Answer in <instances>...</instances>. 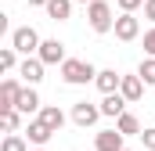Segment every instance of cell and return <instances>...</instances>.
I'll list each match as a JSON object with an SVG mask.
<instances>
[{
  "instance_id": "1",
  "label": "cell",
  "mask_w": 155,
  "mask_h": 151,
  "mask_svg": "<svg viewBox=\"0 0 155 151\" xmlns=\"http://www.w3.org/2000/svg\"><path fill=\"white\" fill-rule=\"evenodd\" d=\"M61 79H65L69 86H83V83L97 79V69H94L90 61H79V58H65V61H61Z\"/></svg>"
},
{
  "instance_id": "17",
  "label": "cell",
  "mask_w": 155,
  "mask_h": 151,
  "mask_svg": "<svg viewBox=\"0 0 155 151\" xmlns=\"http://www.w3.org/2000/svg\"><path fill=\"white\" fill-rule=\"evenodd\" d=\"M116 126L126 133V137H130V133H137V137H141V122H137V115H130V112H123V115H119V119H116Z\"/></svg>"
},
{
  "instance_id": "12",
  "label": "cell",
  "mask_w": 155,
  "mask_h": 151,
  "mask_svg": "<svg viewBox=\"0 0 155 151\" xmlns=\"http://www.w3.org/2000/svg\"><path fill=\"white\" fill-rule=\"evenodd\" d=\"M15 108H18V112H25V115L40 112V97H36V90H33V83H29V86H22V94H18V101H15Z\"/></svg>"
},
{
  "instance_id": "21",
  "label": "cell",
  "mask_w": 155,
  "mask_h": 151,
  "mask_svg": "<svg viewBox=\"0 0 155 151\" xmlns=\"http://www.w3.org/2000/svg\"><path fill=\"white\" fill-rule=\"evenodd\" d=\"M0 69H4V72L15 69V47H4V50H0Z\"/></svg>"
},
{
  "instance_id": "23",
  "label": "cell",
  "mask_w": 155,
  "mask_h": 151,
  "mask_svg": "<svg viewBox=\"0 0 155 151\" xmlns=\"http://www.w3.org/2000/svg\"><path fill=\"white\" fill-rule=\"evenodd\" d=\"M144 54H155V29L144 33Z\"/></svg>"
},
{
  "instance_id": "15",
  "label": "cell",
  "mask_w": 155,
  "mask_h": 151,
  "mask_svg": "<svg viewBox=\"0 0 155 151\" xmlns=\"http://www.w3.org/2000/svg\"><path fill=\"white\" fill-rule=\"evenodd\" d=\"M40 119H43V122H47V126H51L54 133H58V130L65 126V112H61V108H54V104H47V108H40Z\"/></svg>"
},
{
  "instance_id": "29",
  "label": "cell",
  "mask_w": 155,
  "mask_h": 151,
  "mask_svg": "<svg viewBox=\"0 0 155 151\" xmlns=\"http://www.w3.org/2000/svg\"><path fill=\"white\" fill-rule=\"evenodd\" d=\"M36 151H43V148H36Z\"/></svg>"
},
{
  "instance_id": "3",
  "label": "cell",
  "mask_w": 155,
  "mask_h": 151,
  "mask_svg": "<svg viewBox=\"0 0 155 151\" xmlns=\"http://www.w3.org/2000/svg\"><path fill=\"white\" fill-rule=\"evenodd\" d=\"M40 43H43V40L36 36V29H33V25H22V29H15V33H11V47H15L18 54H25V58H29L33 50H40Z\"/></svg>"
},
{
  "instance_id": "13",
  "label": "cell",
  "mask_w": 155,
  "mask_h": 151,
  "mask_svg": "<svg viewBox=\"0 0 155 151\" xmlns=\"http://www.w3.org/2000/svg\"><path fill=\"white\" fill-rule=\"evenodd\" d=\"M94 83H97V90H101V94H116V90H119V83H123V76H119L116 69H101Z\"/></svg>"
},
{
  "instance_id": "25",
  "label": "cell",
  "mask_w": 155,
  "mask_h": 151,
  "mask_svg": "<svg viewBox=\"0 0 155 151\" xmlns=\"http://www.w3.org/2000/svg\"><path fill=\"white\" fill-rule=\"evenodd\" d=\"M144 18L155 22V0H144Z\"/></svg>"
},
{
  "instance_id": "14",
  "label": "cell",
  "mask_w": 155,
  "mask_h": 151,
  "mask_svg": "<svg viewBox=\"0 0 155 151\" xmlns=\"http://www.w3.org/2000/svg\"><path fill=\"white\" fill-rule=\"evenodd\" d=\"M18 94H22V86H18V79H4L0 83V108H15V101H18Z\"/></svg>"
},
{
  "instance_id": "16",
  "label": "cell",
  "mask_w": 155,
  "mask_h": 151,
  "mask_svg": "<svg viewBox=\"0 0 155 151\" xmlns=\"http://www.w3.org/2000/svg\"><path fill=\"white\" fill-rule=\"evenodd\" d=\"M72 4H76V0H51V4H47V14H51L54 22H65V18L72 14Z\"/></svg>"
},
{
  "instance_id": "26",
  "label": "cell",
  "mask_w": 155,
  "mask_h": 151,
  "mask_svg": "<svg viewBox=\"0 0 155 151\" xmlns=\"http://www.w3.org/2000/svg\"><path fill=\"white\" fill-rule=\"evenodd\" d=\"M25 4H33V7H47L51 0H25Z\"/></svg>"
},
{
  "instance_id": "9",
  "label": "cell",
  "mask_w": 155,
  "mask_h": 151,
  "mask_svg": "<svg viewBox=\"0 0 155 151\" xmlns=\"http://www.w3.org/2000/svg\"><path fill=\"white\" fill-rule=\"evenodd\" d=\"M126 104H130V101H126V97H123V94H105V101H101V115H108V119H119V115L126 112Z\"/></svg>"
},
{
  "instance_id": "7",
  "label": "cell",
  "mask_w": 155,
  "mask_h": 151,
  "mask_svg": "<svg viewBox=\"0 0 155 151\" xmlns=\"http://www.w3.org/2000/svg\"><path fill=\"white\" fill-rule=\"evenodd\" d=\"M123 137H126V133H123V130H101V133H97V140H94V148L97 151H123Z\"/></svg>"
},
{
  "instance_id": "22",
  "label": "cell",
  "mask_w": 155,
  "mask_h": 151,
  "mask_svg": "<svg viewBox=\"0 0 155 151\" xmlns=\"http://www.w3.org/2000/svg\"><path fill=\"white\" fill-rule=\"evenodd\" d=\"M141 140H144V148H148V151H155V126H148V130L141 133Z\"/></svg>"
},
{
  "instance_id": "10",
  "label": "cell",
  "mask_w": 155,
  "mask_h": 151,
  "mask_svg": "<svg viewBox=\"0 0 155 151\" xmlns=\"http://www.w3.org/2000/svg\"><path fill=\"white\" fill-rule=\"evenodd\" d=\"M25 133H29V144H36V148H43V144H47V140L54 137V130H51V126H47L43 119H33Z\"/></svg>"
},
{
  "instance_id": "19",
  "label": "cell",
  "mask_w": 155,
  "mask_h": 151,
  "mask_svg": "<svg viewBox=\"0 0 155 151\" xmlns=\"http://www.w3.org/2000/svg\"><path fill=\"white\" fill-rule=\"evenodd\" d=\"M0 122H4L7 133H15L18 130V108H0Z\"/></svg>"
},
{
  "instance_id": "8",
  "label": "cell",
  "mask_w": 155,
  "mask_h": 151,
  "mask_svg": "<svg viewBox=\"0 0 155 151\" xmlns=\"http://www.w3.org/2000/svg\"><path fill=\"white\" fill-rule=\"evenodd\" d=\"M144 79L141 76H123V83H119V94L126 97V101H141V94H144Z\"/></svg>"
},
{
  "instance_id": "24",
  "label": "cell",
  "mask_w": 155,
  "mask_h": 151,
  "mask_svg": "<svg viewBox=\"0 0 155 151\" xmlns=\"http://www.w3.org/2000/svg\"><path fill=\"white\" fill-rule=\"evenodd\" d=\"M141 4H144V0H119V7H123V11H137Z\"/></svg>"
},
{
  "instance_id": "20",
  "label": "cell",
  "mask_w": 155,
  "mask_h": 151,
  "mask_svg": "<svg viewBox=\"0 0 155 151\" xmlns=\"http://www.w3.org/2000/svg\"><path fill=\"white\" fill-rule=\"evenodd\" d=\"M137 76H141L144 83H155V54H148V58L141 61V69H137Z\"/></svg>"
},
{
  "instance_id": "5",
  "label": "cell",
  "mask_w": 155,
  "mask_h": 151,
  "mask_svg": "<svg viewBox=\"0 0 155 151\" xmlns=\"http://www.w3.org/2000/svg\"><path fill=\"white\" fill-rule=\"evenodd\" d=\"M36 58L43 61V65H61L65 61V43H58V40H43L36 50Z\"/></svg>"
},
{
  "instance_id": "6",
  "label": "cell",
  "mask_w": 155,
  "mask_h": 151,
  "mask_svg": "<svg viewBox=\"0 0 155 151\" xmlns=\"http://www.w3.org/2000/svg\"><path fill=\"white\" fill-rule=\"evenodd\" d=\"M101 115V104H90V101H76L72 104V122L76 126H94Z\"/></svg>"
},
{
  "instance_id": "4",
  "label": "cell",
  "mask_w": 155,
  "mask_h": 151,
  "mask_svg": "<svg viewBox=\"0 0 155 151\" xmlns=\"http://www.w3.org/2000/svg\"><path fill=\"white\" fill-rule=\"evenodd\" d=\"M137 33H141V22L134 18V11H123L116 18V36L123 43H130V40H137Z\"/></svg>"
},
{
  "instance_id": "11",
  "label": "cell",
  "mask_w": 155,
  "mask_h": 151,
  "mask_svg": "<svg viewBox=\"0 0 155 151\" xmlns=\"http://www.w3.org/2000/svg\"><path fill=\"white\" fill-rule=\"evenodd\" d=\"M18 76H22L25 83H33V86H36L40 79H43V61H40V58H25V61L18 65Z\"/></svg>"
},
{
  "instance_id": "28",
  "label": "cell",
  "mask_w": 155,
  "mask_h": 151,
  "mask_svg": "<svg viewBox=\"0 0 155 151\" xmlns=\"http://www.w3.org/2000/svg\"><path fill=\"white\" fill-rule=\"evenodd\" d=\"M123 151H130V148H123Z\"/></svg>"
},
{
  "instance_id": "2",
  "label": "cell",
  "mask_w": 155,
  "mask_h": 151,
  "mask_svg": "<svg viewBox=\"0 0 155 151\" xmlns=\"http://www.w3.org/2000/svg\"><path fill=\"white\" fill-rule=\"evenodd\" d=\"M87 18H90V29H94V33H108V29H116L112 7H108L105 0H94V4L87 7Z\"/></svg>"
},
{
  "instance_id": "27",
  "label": "cell",
  "mask_w": 155,
  "mask_h": 151,
  "mask_svg": "<svg viewBox=\"0 0 155 151\" xmlns=\"http://www.w3.org/2000/svg\"><path fill=\"white\" fill-rule=\"evenodd\" d=\"M76 4H94V0H76Z\"/></svg>"
},
{
  "instance_id": "18",
  "label": "cell",
  "mask_w": 155,
  "mask_h": 151,
  "mask_svg": "<svg viewBox=\"0 0 155 151\" xmlns=\"http://www.w3.org/2000/svg\"><path fill=\"white\" fill-rule=\"evenodd\" d=\"M0 151H29V140H25V137H18V133H7V137H4V144H0Z\"/></svg>"
}]
</instances>
